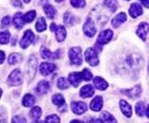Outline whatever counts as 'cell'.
<instances>
[{
    "label": "cell",
    "instance_id": "6da1fadb",
    "mask_svg": "<svg viewBox=\"0 0 149 123\" xmlns=\"http://www.w3.org/2000/svg\"><path fill=\"white\" fill-rule=\"evenodd\" d=\"M36 65H37V61L36 57L34 55H31L27 66H26V75H27V79L28 81H30L34 77L35 75V70H36Z\"/></svg>",
    "mask_w": 149,
    "mask_h": 123
},
{
    "label": "cell",
    "instance_id": "7a4b0ae2",
    "mask_svg": "<svg viewBox=\"0 0 149 123\" xmlns=\"http://www.w3.org/2000/svg\"><path fill=\"white\" fill-rule=\"evenodd\" d=\"M82 50L80 47H74L69 50V59L72 62V64L74 65H79L82 64Z\"/></svg>",
    "mask_w": 149,
    "mask_h": 123
},
{
    "label": "cell",
    "instance_id": "3957f363",
    "mask_svg": "<svg viewBox=\"0 0 149 123\" xmlns=\"http://www.w3.org/2000/svg\"><path fill=\"white\" fill-rule=\"evenodd\" d=\"M22 83V74L19 69H15L11 72L8 77V85L10 86H18Z\"/></svg>",
    "mask_w": 149,
    "mask_h": 123
},
{
    "label": "cell",
    "instance_id": "277c9868",
    "mask_svg": "<svg viewBox=\"0 0 149 123\" xmlns=\"http://www.w3.org/2000/svg\"><path fill=\"white\" fill-rule=\"evenodd\" d=\"M85 61L91 65V66H97L99 64V59H98V54L95 51L94 48H88L85 51Z\"/></svg>",
    "mask_w": 149,
    "mask_h": 123
},
{
    "label": "cell",
    "instance_id": "5b68a950",
    "mask_svg": "<svg viewBox=\"0 0 149 123\" xmlns=\"http://www.w3.org/2000/svg\"><path fill=\"white\" fill-rule=\"evenodd\" d=\"M127 63L131 68L137 69V68L142 67V65H143V59H142L141 55H139V54H130V55L128 56Z\"/></svg>",
    "mask_w": 149,
    "mask_h": 123
},
{
    "label": "cell",
    "instance_id": "8992f818",
    "mask_svg": "<svg viewBox=\"0 0 149 123\" xmlns=\"http://www.w3.org/2000/svg\"><path fill=\"white\" fill-rule=\"evenodd\" d=\"M34 38H35V35L33 34V32L31 30H27L25 32V34H24V37L20 40V47H22V49L28 48L29 45H31L34 41Z\"/></svg>",
    "mask_w": 149,
    "mask_h": 123
},
{
    "label": "cell",
    "instance_id": "52a82bcc",
    "mask_svg": "<svg viewBox=\"0 0 149 123\" xmlns=\"http://www.w3.org/2000/svg\"><path fill=\"white\" fill-rule=\"evenodd\" d=\"M113 37V32L111 30H104L102 31L101 33L99 34V36L97 38V45L98 46H102V45H106L112 39Z\"/></svg>",
    "mask_w": 149,
    "mask_h": 123
},
{
    "label": "cell",
    "instance_id": "ba28073f",
    "mask_svg": "<svg viewBox=\"0 0 149 123\" xmlns=\"http://www.w3.org/2000/svg\"><path fill=\"white\" fill-rule=\"evenodd\" d=\"M40 55L45 59H54L61 56V50H56V53H52L48 48L42 47L40 48Z\"/></svg>",
    "mask_w": 149,
    "mask_h": 123
},
{
    "label": "cell",
    "instance_id": "9c48e42d",
    "mask_svg": "<svg viewBox=\"0 0 149 123\" xmlns=\"http://www.w3.org/2000/svg\"><path fill=\"white\" fill-rule=\"evenodd\" d=\"M83 31H84V34L88 37H93L96 34V31H97L96 26H95V23L90 18H87V20L84 23Z\"/></svg>",
    "mask_w": 149,
    "mask_h": 123
},
{
    "label": "cell",
    "instance_id": "30bf717a",
    "mask_svg": "<svg viewBox=\"0 0 149 123\" xmlns=\"http://www.w3.org/2000/svg\"><path fill=\"white\" fill-rule=\"evenodd\" d=\"M56 65L52 63H42L40 66V71L43 75H48V74L52 73L56 70Z\"/></svg>",
    "mask_w": 149,
    "mask_h": 123
},
{
    "label": "cell",
    "instance_id": "8fae6325",
    "mask_svg": "<svg viewBox=\"0 0 149 123\" xmlns=\"http://www.w3.org/2000/svg\"><path fill=\"white\" fill-rule=\"evenodd\" d=\"M148 33H149V25L147 22H142L136 30L137 36L140 37L142 40H146V36Z\"/></svg>",
    "mask_w": 149,
    "mask_h": 123
},
{
    "label": "cell",
    "instance_id": "7c38bea8",
    "mask_svg": "<svg viewBox=\"0 0 149 123\" xmlns=\"http://www.w3.org/2000/svg\"><path fill=\"white\" fill-rule=\"evenodd\" d=\"M123 93L129 97L131 99H135V98H139L141 95V92H142V88H141L140 85H137V86H134L132 87L131 89H126V90H121Z\"/></svg>",
    "mask_w": 149,
    "mask_h": 123
},
{
    "label": "cell",
    "instance_id": "4fadbf2b",
    "mask_svg": "<svg viewBox=\"0 0 149 123\" xmlns=\"http://www.w3.org/2000/svg\"><path fill=\"white\" fill-rule=\"evenodd\" d=\"M87 109V106L83 102H72V111L76 115H82Z\"/></svg>",
    "mask_w": 149,
    "mask_h": 123
},
{
    "label": "cell",
    "instance_id": "5bb4252c",
    "mask_svg": "<svg viewBox=\"0 0 149 123\" xmlns=\"http://www.w3.org/2000/svg\"><path fill=\"white\" fill-rule=\"evenodd\" d=\"M129 14L132 18H136L137 16H140L143 14V10H142V6L139 4V3H132L129 9Z\"/></svg>",
    "mask_w": 149,
    "mask_h": 123
},
{
    "label": "cell",
    "instance_id": "9a60e30c",
    "mask_svg": "<svg viewBox=\"0 0 149 123\" xmlns=\"http://www.w3.org/2000/svg\"><path fill=\"white\" fill-rule=\"evenodd\" d=\"M103 106V100L100 95L95 97L93 101L91 102V109L94 111H101V108Z\"/></svg>",
    "mask_w": 149,
    "mask_h": 123
},
{
    "label": "cell",
    "instance_id": "2e32d148",
    "mask_svg": "<svg viewBox=\"0 0 149 123\" xmlns=\"http://www.w3.org/2000/svg\"><path fill=\"white\" fill-rule=\"evenodd\" d=\"M119 106H120L121 113H123L127 118H130L131 115H132V108H131V105L129 104L127 101L120 100V102H119Z\"/></svg>",
    "mask_w": 149,
    "mask_h": 123
},
{
    "label": "cell",
    "instance_id": "e0dca14e",
    "mask_svg": "<svg viewBox=\"0 0 149 123\" xmlns=\"http://www.w3.org/2000/svg\"><path fill=\"white\" fill-rule=\"evenodd\" d=\"M127 20V15L125 13H119L118 15H116L114 18L112 19V26L114 28H118L121 23H124Z\"/></svg>",
    "mask_w": 149,
    "mask_h": 123
},
{
    "label": "cell",
    "instance_id": "ac0fdd59",
    "mask_svg": "<svg viewBox=\"0 0 149 123\" xmlns=\"http://www.w3.org/2000/svg\"><path fill=\"white\" fill-rule=\"evenodd\" d=\"M24 15H22V13L18 12L16 13L15 15H14V19H13V25H14V27H15L16 29H22V27H24V25H25V21H24Z\"/></svg>",
    "mask_w": 149,
    "mask_h": 123
},
{
    "label": "cell",
    "instance_id": "d6986e66",
    "mask_svg": "<svg viewBox=\"0 0 149 123\" xmlns=\"http://www.w3.org/2000/svg\"><path fill=\"white\" fill-rule=\"evenodd\" d=\"M68 80H69V82H70V84H72L74 87L79 86L80 82L82 81L81 73H79V72H72V73H70L68 75Z\"/></svg>",
    "mask_w": 149,
    "mask_h": 123
},
{
    "label": "cell",
    "instance_id": "ffe728a7",
    "mask_svg": "<svg viewBox=\"0 0 149 123\" xmlns=\"http://www.w3.org/2000/svg\"><path fill=\"white\" fill-rule=\"evenodd\" d=\"M94 92H95V90H94L92 85H85V86L81 88L80 95L82 98H90V97H92L94 95Z\"/></svg>",
    "mask_w": 149,
    "mask_h": 123
},
{
    "label": "cell",
    "instance_id": "44dd1931",
    "mask_svg": "<svg viewBox=\"0 0 149 123\" xmlns=\"http://www.w3.org/2000/svg\"><path fill=\"white\" fill-rule=\"evenodd\" d=\"M94 85H95V87H96L97 89H99V90H104L108 88L107 81L103 80L102 77H96L94 79Z\"/></svg>",
    "mask_w": 149,
    "mask_h": 123
},
{
    "label": "cell",
    "instance_id": "7402d4cb",
    "mask_svg": "<svg viewBox=\"0 0 149 123\" xmlns=\"http://www.w3.org/2000/svg\"><path fill=\"white\" fill-rule=\"evenodd\" d=\"M100 122L101 123H117L116 119L108 111H103L100 115Z\"/></svg>",
    "mask_w": 149,
    "mask_h": 123
},
{
    "label": "cell",
    "instance_id": "603a6c76",
    "mask_svg": "<svg viewBox=\"0 0 149 123\" xmlns=\"http://www.w3.org/2000/svg\"><path fill=\"white\" fill-rule=\"evenodd\" d=\"M50 89V84L49 82H47V81H42L38 83L37 85V92L40 93V95H45L47 92L49 91Z\"/></svg>",
    "mask_w": 149,
    "mask_h": 123
},
{
    "label": "cell",
    "instance_id": "cb8c5ba5",
    "mask_svg": "<svg viewBox=\"0 0 149 123\" xmlns=\"http://www.w3.org/2000/svg\"><path fill=\"white\" fill-rule=\"evenodd\" d=\"M56 35L58 41H63L66 37V30L63 26H59L56 28Z\"/></svg>",
    "mask_w": 149,
    "mask_h": 123
},
{
    "label": "cell",
    "instance_id": "d4e9b609",
    "mask_svg": "<svg viewBox=\"0 0 149 123\" xmlns=\"http://www.w3.org/2000/svg\"><path fill=\"white\" fill-rule=\"evenodd\" d=\"M34 103H35L34 97L32 95H30V93H27V95L24 97V99H22V104H24V106H26V107H30V106H32Z\"/></svg>",
    "mask_w": 149,
    "mask_h": 123
},
{
    "label": "cell",
    "instance_id": "484cf974",
    "mask_svg": "<svg viewBox=\"0 0 149 123\" xmlns=\"http://www.w3.org/2000/svg\"><path fill=\"white\" fill-rule=\"evenodd\" d=\"M44 11H45V13H46V15H47L48 18H50V19L54 18L56 11L52 6H50V4H46V6H44Z\"/></svg>",
    "mask_w": 149,
    "mask_h": 123
},
{
    "label": "cell",
    "instance_id": "4316f807",
    "mask_svg": "<svg viewBox=\"0 0 149 123\" xmlns=\"http://www.w3.org/2000/svg\"><path fill=\"white\" fill-rule=\"evenodd\" d=\"M64 22H65L67 26H74L76 22H78L77 18L74 17V16L70 14L69 12L65 13V15H64Z\"/></svg>",
    "mask_w": 149,
    "mask_h": 123
},
{
    "label": "cell",
    "instance_id": "83f0119b",
    "mask_svg": "<svg viewBox=\"0 0 149 123\" xmlns=\"http://www.w3.org/2000/svg\"><path fill=\"white\" fill-rule=\"evenodd\" d=\"M52 102L53 104H56V106H65V100L62 95H54L52 97Z\"/></svg>",
    "mask_w": 149,
    "mask_h": 123
},
{
    "label": "cell",
    "instance_id": "f1b7e54d",
    "mask_svg": "<svg viewBox=\"0 0 149 123\" xmlns=\"http://www.w3.org/2000/svg\"><path fill=\"white\" fill-rule=\"evenodd\" d=\"M22 61V56L20 55L19 53H12V54L9 56V64L10 65L17 64V63H20Z\"/></svg>",
    "mask_w": 149,
    "mask_h": 123
},
{
    "label": "cell",
    "instance_id": "f546056e",
    "mask_svg": "<svg viewBox=\"0 0 149 123\" xmlns=\"http://www.w3.org/2000/svg\"><path fill=\"white\" fill-rule=\"evenodd\" d=\"M40 116H42V109H40V107H38V106L33 107L31 109V111H30V117H31L33 120H38Z\"/></svg>",
    "mask_w": 149,
    "mask_h": 123
},
{
    "label": "cell",
    "instance_id": "4dcf8cb0",
    "mask_svg": "<svg viewBox=\"0 0 149 123\" xmlns=\"http://www.w3.org/2000/svg\"><path fill=\"white\" fill-rule=\"evenodd\" d=\"M103 6H106L107 8L113 13L117 9V1H116V0H106V1L103 2Z\"/></svg>",
    "mask_w": 149,
    "mask_h": 123
},
{
    "label": "cell",
    "instance_id": "1f68e13d",
    "mask_svg": "<svg viewBox=\"0 0 149 123\" xmlns=\"http://www.w3.org/2000/svg\"><path fill=\"white\" fill-rule=\"evenodd\" d=\"M35 28H36V30L38 31V32H43V31L46 30V20H45V18L40 17V18L37 20L36 25H35Z\"/></svg>",
    "mask_w": 149,
    "mask_h": 123
},
{
    "label": "cell",
    "instance_id": "d6a6232c",
    "mask_svg": "<svg viewBox=\"0 0 149 123\" xmlns=\"http://www.w3.org/2000/svg\"><path fill=\"white\" fill-rule=\"evenodd\" d=\"M10 40V32L9 31H4V32H0V44L1 45H6L9 43Z\"/></svg>",
    "mask_w": 149,
    "mask_h": 123
},
{
    "label": "cell",
    "instance_id": "836d02e7",
    "mask_svg": "<svg viewBox=\"0 0 149 123\" xmlns=\"http://www.w3.org/2000/svg\"><path fill=\"white\" fill-rule=\"evenodd\" d=\"M35 15H36V12H35V11H29L28 13H26L25 15H24V17H22L25 23L26 22H31L32 20L34 19Z\"/></svg>",
    "mask_w": 149,
    "mask_h": 123
},
{
    "label": "cell",
    "instance_id": "e575fe53",
    "mask_svg": "<svg viewBox=\"0 0 149 123\" xmlns=\"http://www.w3.org/2000/svg\"><path fill=\"white\" fill-rule=\"evenodd\" d=\"M135 111H136L137 116H140V117L143 116L144 111H145V104H144V102H139L135 105Z\"/></svg>",
    "mask_w": 149,
    "mask_h": 123
},
{
    "label": "cell",
    "instance_id": "d590c367",
    "mask_svg": "<svg viewBox=\"0 0 149 123\" xmlns=\"http://www.w3.org/2000/svg\"><path fill=\"white\" fill-rule=\"evenodd\" d=\"M0 123H8V113L2 106H0Z\"/></svg>",
    "mask_w": 149,
    "mask_h": 123
},
{
    "label": "cell",
    "instance_id": "8d00e7d4",
    "mask_svg": "<svg viewBox=\"0 0 149 123\" xmlns=\"http://www.w3.org/2000/svg\"><path fill=\"white\" fill-rule=\"evenodd\" d=\"M81 77H82V80L84 81H91L93 79V74L88 69H83V71L81 72Z\"/></svg>",
    "mask_w": 149,
    "mask_h": 123
},
{
    "label": "cell",
    "instance_id": "74e56055",
    "mask_svg": "<svg viewBox=\"0 0 149 123\" xmlns=\"http://www.w3.org/2000/svg\"><path fill=\"white\" fill-rule=\"evenodd\" d=\"M58 87H59L60 89H66V88H68V83H67L65 77H60L59 80H58Z\"/></svg>",
    "mask_w": 149,
    "mask_h": 123
},
{
    "label": "cell",
    "instance_id": "f35d334b",
    "mask_svg": "<svg viewBox=\"0 0 149 123\" xmlns=\"http://www.w3.org/2000/svg\"><path fill=\"white\" fill-rule=\"evenodd\" d=\"M70 4L74 8H84L85 6V0H70Z\"/></svg>",
    "mask_w": 149,
    "mask_h": 123
},
{
    "label": "cell",
    "instance_id": "ab89813d",
    "mask_svg": "<svg viewBox=\"0 0 149 123\" xmlns=\"http://www.w3.org/2000/svg\"><path fill=\"white\" fill-rule=\"evenodd\" d=\"M47 123H60V118L56 115H50L46 118Z\"/></svg>",
    "mask_w": 149,
    "mask_h": 123
},
{
    "label": "cell",
    "instance_id": "60d3db41",
    "mask_svg": "<svg viewBox=\"0 0 149 123\" xmlns=\"http://www.w3.org/2000/svg\"><path fill=\"white\" fill-rule=\"evenodd\" d=\"M12 123H27V121H26V118L22 116H15L13 117Z\"/></svg>",
    "mask_w": 149,
    "mask_h": 123
},
{
    "label": "cell",
    "instance_id": "b9f144b4",
    "mask_svg": "<svg viewBox=\"0 0 149 123\" xmlns=\"http://www.w3.org/2000/svg\"><path fill=\"white\" fill-rule=\"evenodd\" d=\"M11 23V18H10L9 16H6V17H3L2 21H1V27L2 28H6Z\"/></svg>",
    "mask_w": 149,
    "mask_h": 123
},
{
    "label": "cell",
    "instance_id": "7bdbcfd3",
    "mask_svg": "<svg viewBox=\"0 0 149 123\" xmlns=\"http://www.w3.org/2000/svg\"><path fill=\"white\" fill-rule=\"evenodd\" d=\"M11 3H12L14 6H17V8H22V3L19 1V0H11Z\"/></svg>",
    "mask_w": 149,
    "mask_h": 123
},
{
    "label": "cell",
    "instance_id": "ee69618b",
    "mask_svg": "<svg viewBox=\"0 0 149 123\" xmlns=\"http://www.w3.org/2000/svg\"><path fill=\"white\" fill-rule=\"evenodd\" d=\"M6 59V55H4V52L3 51H0V64H2Z\"/></svg>",
    "mask_w": 149,
    "mask_h": 123
},
{
    "label": "cell",
    "instance_id": "f6af8a7d",
    "mask_svg": "<svg viewBox=\"0 0 149 123\" xmlns=\"http://www.w3.org/2000/svg\"><path fill=\"white\" fill-rule=\"evenodd\" d=\"M145 8H149V0H140Z\"/></svg>",
    "mask_w": 149,
    "mask_h": 123
},
{
    "label": "cell",
    "instance_id": "bcb514c9",
    "mask_svg": "<svg viewBox=\"0 0 149 123\" xmlns=\"http://www.w3.org/2000/svg\"><path fill=\"white\" fill-rule=\"evenodd\" d=\"M50 30L51 31L56 30V23H51V26H50Z\"/></svg>",
    "mask_w": 149,
    "mask_h": 123
},
{
    "label": "cell",
    "instance_id": "7dc6e473",
    "mask_svg": "<svg viewBox=\"0 0 149 123\" xmlns=\"http://www.w3.org/2000/svg\"><path fill=\"white\" fill-rule=\"evenodd\" d=\"M90 123H101V122H100V120H97V119H92Z\"/></svg>",
    "mask_w": 149,
    "mask_h": 123
},
{
    "label": "cell",
    "instance_id": "c3c4849f",
    "mask_svg": "<svg viewBox=\"0 0 149 123\" xmlns=\"http://www.w3.org/2000/svg\"><path fill=\"white\" fill-rule=\"evenodd\" d=\"M32 123H46V122H44V121H40V120H34V121H32Z\"/></svg>",
    "mask_w": 149,
    "mask_h": 123
},
{
    "label": "cell",
    "instance_id": "681fc988",
    "mask_svg": "<svg viewBox=\"0 0 149 123\" xmlns=\"http://www.w3.org/2000/svg\"><path fill=\"white\" fill-rule=\"evenodd\" d=\"M70 123H83L82 121H80V120H72Z\"/></svg>",
    "mask_w": 149,
    "mask_h": 123
},
{
    "label": "cell",
    "instance_id": "f907efd6",
    "mask_svg": "<svg viewBox=\"0 0 149 123\" xmlns=\"http://www.w3.org/2000/svg\"><path fill=\"white\" fill-rule=\"evenodd\" d=\"M146 115H147V117L149 118V106H148V108H147V113H146Z\"/></svg>",
    "mask_w": 149,
    "mask_h": 123
},
{
    "label": "cell",
    "instance_id": "816d5d0a",
    "mask_svg": "<svg viewBox=\"0 0 149 123\" xmlns=\"http://www.w3.org/2000/svg\"><path fill=\"white\" fill-rule=\"evenodd\" d=\"M1 95H2V89L0 88V98H1Z\"/></svg>",
    "mask_w": 149,
    "mask_h": 123
},
{
    "label": "cell",
    "instance_id": "f5cc1de1",
    "mask_svg": "<svg viewBox=\"0 0 149 123\" xmlns=\"http://www.w3.org/2000/svg\"><path fill=\"white\" fill-rule=\"evenodd\" d=\"M24 1H25L26 3H29V2H30V0H24Z\"/></svg>",
    "mask_w": 149,
    "mask_h": 123
},
{
    "label": "cell",
    "instance_id": "db71d44e",
    "mask_svg": "<svg viewBox=\"0 0 149 123\" xmlns=\"http://www.w3.org/2000/svg\"><path fill=\"white\" fill-rule=\"evenodd\" d=\"M56 2H62V1H64V0H56Z\"/></svg>",
    "mask_w": 149,
    "mask_h": 123
},
{
    "label": "cell",
    "instance_id": "11a10c76",
    "mask_svg": "<svg viewBox=\"0 0 149 123\" xmlns=\"http://www.w3.org/2000/svg\"><path fill=\"white\" fill-rule=\"evenodd\" d=\"M148 70H149V69H148Z\"/></svg>",
    "mask_w": 149,
    "mask_h": 123
}]
</instances>
